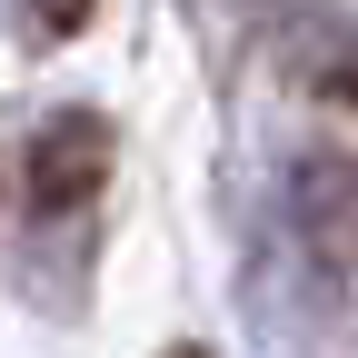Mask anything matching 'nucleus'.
<instances>
[{
  "label": "nucleus",
  "mask_w": 358,
  "mask_h": 358,
  "mask_svg": "<svg viewBox=\"0 0 358 358\" xmlns=\"http://www.w3.org/2000/svg\"><path fill=\"white\" fill-rule=\"evenodd\" d=\"M110 120L100 110H50L30 129V140L10 150V189H20V209L30 219H70V209H90L100 199V179H110Z\"/></svg>",
  "instance_id": "1"
},
{
  "label": "nucleus",
  "mask_w": 358,
  "mask_h": 358,
  "mask_svg": "<svg viewBox=\"0 0 358 358\" xmlns=\"http://www.w3.org/2000/svg\"><path fill=\"white\" fill-rule=\"evenodd\" d=\"M299 219H308V239H319L338 268L358 259V159H348V150H308V169H299Z\"/></svg>",
  "instance_id": "2"
},
{
  "label": "nucleus",
  "mask_w": 358,
  "mask_h": 358,
  "mask_svg": "<svg viewBox=\"0 0 358 358\" xmlns=\"http://www.w3.org/2000/svg\"><path fill=\"white\" fill-rule=\"evenodd\" d=\"M100 20V0H30V40H80Z\"/></svg>",
  "instance_id": "3"
},
{
  "label": "nucleus",
  "mask_w": 358,
  "mask_h": 358,
  "mask_svg": "<svg viewBox=\"0 0 358 358\" xmlns=\"http://www.w3.org/2000/svg\"><path fill=\"white\" fill-rule=\"evenodd\" d=\"M329 100H348V110H358V60H338V70H329Z\"/></svg>",
  "instance_id": "4"
},
{
  "label": "nucleus",
  "mask_w": 358,
  "mask_h": 358,
  "mask_svg": "<svg viewBox=\"0 0 358 358\" xmlns=\"http://www.w3.org/2000/svg\"><path fill=\"white\" fill-rule=\"evenodd\" d=\"M159 358H209V348H189V338H179V348H159Z\"/></svg>",
  "instance_id": "5"
}]
</instances>
